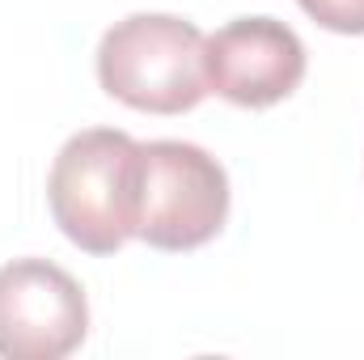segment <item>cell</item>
<instances>
[{
    "label": "cell",
    "mask_w": 364,
    "mask_h": 360,
    "mask_svg": "<svg viewBox=\"0 0 364 360\" xmlns=\"http://www.w3.org/2000/svg\"><path fill=\"white\" fill-rule=\"evenodd\" d=\"M296 4L331 34H364V0H296Z\"/></svg>",
    "instance_id": "cell-6"
},
{
    "label": "cell",
    "mask_w": 364,
    "mask_h": 360,
    "mask_svg": "<svg viewBox=\"0 0 364 360\" xmlns=\"http://www.w3.org/2000/svg\"><path fill=\"white\" fill-rule=\"evenodd\" d=\"M208 90L233 106L263 110L305 81V43L275 17H237L203 43Z\"/></svg>",
    "instance_id": "cell-5"
},
{
    "label": "cell",
    "mask_w": 364,
    "mask_h": 360,
    "mask_svg": "<svg viewBox=\"0 0 364 360\" xmlns=\"http://www.w3.org/2000/svg\"><path fill=\"white\" fill-rule=\"evenodd\" d=\"M90 335L85 288L47 259H13L0 268V356L64 360Z\"/></svg>",
    "instance_id": "cell-4"
},
{
    "label": "cell",
    "mask_w": 364,
    "mask_h": 360,
    "mask_svg": "<svg viewBox=\"0 0 364 360\" xmlns=\"http://www.w3.org/2000/svg\"><path fill=\"white\" fill-rule=\"evenodd\" d=\"M203 34L174 13H132L97 43V85L144 115H182L208 97Z\"/></svg>",
    "instance_id": "cell-2"
},
{
    "label": "cell",
    "mask_w": 364,
    "mask_h": 360,
    "mask_svg": "<svg viewBox=\"0 0 364 360\" xmlns=\"http://www.w3.org/2000/svg\"><path fill=\"white\" fill-rule=\"evenodd\" d=\"M140 229L136 238L153 250L182 255L208 246L229 221V174L225 166L186 140L140 144Z\"/></svg>",
    "instance_id": "cell-3"
},
{
    "label": "cell",
    "mask_w": 364,
    "mask_h": 360,
    "mask_svg": "<svg viewBox=\"0 0 364 360\" xmlns=\"http://www.w3.org/2000/svg\"><path fill=\"white\" fill-rule=\"evenodd\" d=\"M140 140L114 127H85L64 140L47 174L51 221L85 255H114L140 229Z\"/></svg>",
    "instance_id": "cell-1"
}]
</instances>
